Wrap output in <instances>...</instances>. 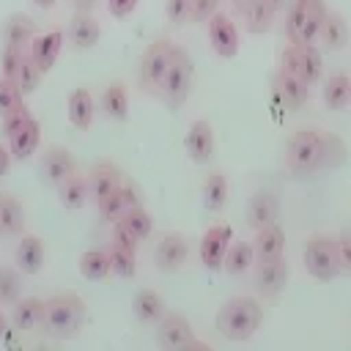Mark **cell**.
<instances>
[{
  "mask_svg": "<svg viewBox=\"0 0 351 351\" xmlns=\"http://www.w3.org/2000/svg\"><path fill=\"white\" fill-rule=\"evenodd\" d=\"M110 263H112V274L123 277V280H132L137 274V252H129L123 247H110Z\"/></svg>",
  "mask_w": 351,
  "mask_h": 351,
  "instance_id": "39",
  "label": "cell"
},
{
  "mask_svg": "<svg viewBox=\"0 0 351 351\" xmlns=\"http://www.w3.org/2000/svg\"><path fill=\"white\" fill-rule=\"evenodd\" d=\"M36 36H38V27L27 14H11L3 25V44L19 47V49H27Z\"/></svg>",
  "mask_w": 351,
  "mask_h": 351,
  "instance_id": "27",
  "label": "cell"
},
{
  "mask_svg": "<svg viewBox=\"0 0 351 351\" xmlns=\"http://www.w3.org/2000/svg\"><path fill=\"white\" fill-rule=\"evenodd\" d=\"M134 8H137V0H107V11H110L115 19L129 16Z\"/></svg>",
  "mask_w": 351,
  "mask_h": 351,
  "instance_id": "50",
  "label": "cell"
},
{
  "mask_svg": "<svg viewBox=\"0 0 351 351\" xmlns=\"http://www.w3.org/2000/svg\"><path fill=\"white\" fill-rule=\"evenodd\" d=\"M318 44L326 49V52H340L346 44H348V22L340 11H326V19L318 30Z\"/></svg>",
  "mask_w": 351,
  "mask_h": 351,
  "instance_id": "25",
  "label": "cell"
},
{
  "mask_svg": "<svg viewBox=\"0 0 351 351\" xmlns=\"http://www.w3.org/2000/svg\"><path fill=\"white\" fill-rule=\"evenodd\" d=\"M0 233H3V228H0Z\"/></svg>",
  "mask_w": 351,
  "mask_h": 351,
  "instance_id": "56",
  "label": "cell"
},
{
  "mask_svg": "<svg viewBox=\"0 0 351 351\" xmlns=\"http://www.w3.org/2000/svg\"><path fill=\"white\" fill-rule=\"evenodd\" d=\"M302 263H304L307 274L315 277L318 282H329L337 274H343L340 258H337V239H332L326 233H313L302 250Z\"/></svg>",
  "mask_w": 351,
  "mask_h": 351,
  "instance_id": "6",
  "label": "cell"
},
{
  "mask_svg": "<svg viewBox=\"0 0 351 351\" xmlns=\"http://www.w3.org/2000/svg\"><path fill=\"white\" fill-rule=\"evenodd\" d=\"M22 299V271L0 266V304H16Z\"/></svg>",
  "mask_w": 351,
  "mask_h": 351,
  "instance_id": "37",
  "label": "cell"
},
{
  "mask_svg": "<svg viewBox=\"0 0 351 351\" xmlns=\"http://www.w3.org/2000/svg\"><path fill=\"white\" fill-rule=\"evenodd\" d=\"M11 162H14V156H11V148L0 143V178H5V176H8V170H11Z\"/></svg>",
  "mask_w": 351,
  "mask_h": 351,
  "instance_id": "51",
  "label": "cell"
},
{
  "mask_svg": "<svg viewBox=\"0 0 351 351\" xmlns=\"http://www.w3.org/2000/svg\"><path fill=\"white\" fill-rule=\"evenodd\" d=\"M66 38H69V44H71L74 49H90V47H96L99 38H101V25H99V19H96L93 14L77 11V14L71 16L69 27H66Z\"/></svg>",
  "mask_w": 351,
  "mask_h": 351,
  "instance_id": "19",
  "label": "cell"
},
{
  "mask_svg": "<svg viewBox=\"0 0 351 351\" xmlns=\"http://www.w3.org/2000/svg\"><path fill=\"white\" fill-rule=\"evenodd\" d=\"M192 74H195L192 55L181 44H173L170 66L165 71V80H162L159 90H156L167 110H181L184 107V101L189 96V88H192Z\"/></svg>",
  "mask_w": 351,
  "mask_h": 351,
  "instance_id": "4",
  "label": "cell"
},
{
  "mask_svg": "<svg viewBox=\"0 0 351 351\" xmlns=\"http://www.w3.org/2000/svg\"><path fill=\"white\" fill-rule=\"evenodd\" d=\"M219 3H222V0H219Z\"/></svg>",
  "mask_w": 351,
  "mask_h": 351,
  "instance_id": "57",
  "label": "cell"
},
{
  "mask_svg": "<svg viewBox=\"0 0 351 351\" xmlns=\"http://www.w3.org/2000/svg\"><path fill=\"white\" fill-rule=\"evenodd\" d=\"M66 115H69V123L80 132H88L93 126V118H96V101L90 96L88 88H74L71 96H69V104H66Z\"/></svg>",
  "mask_w": 351,
  "mask_h": 351,
  "instance_id": "22",
  "label": "cell"
},
{
  "mask_svg": "<svg viewBox=\"0 0 351 351\" xmlns=\"http://www.w3.org/2000/svg\"><path fill=\"white\" fill-rule=\"evenodd\" d=\"M288 277H291V266H288L285 255L274 258V261L255 263V291L261 296H277L288 285Z\"/></svg>",
  "mask_w": 351,
  "mask_h": 351,
  "instance_id": "16",
  "label": "cell"
},
{
  "mask_svg": "<svg viewBox=\"0 0 351 351\" xmlns=\"http://www.w3.org/2000/svg\"><path fill=\"white\" fill-rule=\"evenodd\" d=\"M25 58H27V52H25V49L11 47V44H3V49H0V77L14 80V77H16V71H19V66L25 63Z\"/></svg>",
  "mask_w": 351,
  "mask_h": 351,
  "instance_id": "42",
  "label": "cell"
},
{
  "mask_svg": "<svg viewBox=\"0 0 351 351\" xmlns=\"http://www.w3.org/2000/svg\"><path fill=\"white\" fill-rule=\"evenodd\" d=\"M71 173H77V159H74V154L69 148L49 145L41 154V159H38V181L44 186H55L58 189V184H63Z\"/></svg>",
  "mask_w": 351,
  "mask_h": 351,
  "instance_id": "10",
  "label": "cell"
},
{
  "mask_svg": "<svg viewBox=\"0 0 351 351\" xmlns=\"http://www.w3.org/2000/svg\"><path fill=\"white\" fill-rule=\"evenodd\" d=\"M230 5H233V14L244 22V30L252 36L266 33L277 14L271 0H230Z\"/></svg>",
  "mask_w": 351,
  "mask_h": 351,
  "instance_id": "13",
  "label": "cell"
},
{
  "mask_svg": "<svg viewBox=\"0 0 351 351\" xmlns=\"http://www.w3.org/2000/svg\"><path fill=\"white\" fill-rule=\"evenodd\" d=\"M58 200H60L63 208H71V211L88 206V200H93L90 197V181H88V176L71 173L63 184H58Z\"/></svg>",
  "mask_w": 351,
  "mask_h": 351,
  "instance_id": "26",
  "label": "cell"
},
{
  "mask_svg": "<svg viewBox=\"0 0 351 351\" xmlns=\"http://www.w3.org/2000/svg\"><path fill=\"white\" fill-rule=\"evenodd\" d=\"M22 101H25V96L16 88V82L8 80V77H0V118L8 115L11 110H16Z\"/></svg>",
  "mask_w": 351,
  "mask_h": 351,
  "instance_id": "43",
  "label": "cell"
},
{
  "mask_svg": "<svg viewBox=\"0 0 351 351\" xmlns=\"http://www.w3.org/2000/svg\"><path fill=\"white\" fill-rule=\"evenodd\" d=\"M121 222L140 239V241H145L148 236H151V230H154V219H151V214L143 208V206H134V208H126V214L121 217Z\"/></svg>",
  "mask_w": 351,
  "mask_h": 351,
  "instance_id": "38",
  "label": "cell"
},
{
  "mask_svg": "<svg viewBox=\"0 0 351 351\" xmlns=\"http://www.w3.org/2000/svg\"><path fill=\"white\" fill-rule=\"evenodd\" d=\"M99 110L110 121H126L129 118V90L123 82H110L99 96Z\"/></svg>",
  "mask_w": 351,
  "mask_h": 351,
  "instance_id": "28",
  "label": "cell"
},
{
  "mask_svg": "<svg viewBox=\"0 0 351 351\" xmlns=\"http://www.w3.org/2000/svg\"><path fill=\"white\" fill-rule=\"evenodd\" d=\"M132 313H134V318H137L140 324H154V326H156L167 310H165V299H162L156 291L145 288V291H140V293L132 299Z\"/></svg>",
  "mask_w": 351,
  "mask_h": 351,
  "instance_id": "30",
  "label": "cell"
},
{
  "mask_svg": "<svg viewBox=\"0 0 351 351\" xmlns=\"http://www.w3.org/2000/svg\"><path fill=\"white\" fill-rule=\"evenodd\" d=\"M285 167L299 178H304V176L315 173L318 167H324V134H321V129L304 126V129H296L288 137Z\"/></svg>",
  "mask_w": 351,
  "mask_h": 351,
  "instance_id": "3",
  "label": "cell"
},
{
  "mask_svg": "<svg viewBox=\"0 0 351 351\" xmlns=\"http://www.w3.org/2000/svg\"><path fill=\"white\" fill-rule=\"evenodd\" d=\"M263 324V307L255 296H233L217 310V329L225 340H250Z\"/></svg>",
  "mask_w": 351,
  "mask_h": 351,
  "instance_id": "1",
  "label": "cell"
},
{
  "mask_svg": "<svg viewBox=\"0 0 351 351\" xmlns=\"http://www.w3.org/2000/svg\"><path fill=\"white\" fill-rule=\"evenodd\" d=\"M41 77H44V71H41V69L33 63V58L27 55V58H25V63L19 66V71H16L14 82H16V88L22 90V96H30V93H36V88H38Z\"/></svg>",
  "mask_w": 351,
  "mask_h": 351,
  "instance_id": "40",
  "label": "cell"
},
{
  "mask_svg": "<svg viewBox=\"0 0 351 351\" xmlns=\"http://www.w3.org/2000/svg\"><path fill=\"white\" fill-rule=\"evenodd\" d=\"M337 258H340V271L351 274V230H343L337 236Z\"/></svg>",
  "mask_w": 351,
  "mask_h": 351,
  "instance_id": "48",
  "label": "cell"
},
{
  "mask_svg": "<svg viewBox=\"0 0 351 351\" xmlns=\"http://www.w3.org/2000/svg\"><path fill=\"white\" fill-rule=\"evenodd\" d=\"M63 41H66V33H63V30L38 33V36L33 38V44L27 47V55H30L33 63L47 74V71L55 66V60H58V55H60V49H63Z\"/></svg>",
  "mask_w": 351,
  "mask_h": 351,
  "instance_id": "18",
  "label": "cell"
},
{
  "mask_svg": "<svg viewBox=\"0 0 351 351\" xmlns=\"http://www.w3.org/2000/svg\"><path fill=\"white\" fill-rule=\"evenodd\" d=\"M274 88H277V96H280V101L288 107V110H302L304 104H307V99H310V85L296 74V71H291L285 63L277 69V74H274Z\"/></svg>",
  "mask_w": 351,
  "mask_h": 351,
  "instance_id": "15",
  "label": "cell"
},
{
  "mask_svg": "<svg viewBox=\"0 0 351 351\" xmlns=\"http://www.w3.org/2000/svg\"><path fill=\"white\" fill-rule=\"evenodd\" d=\"M206 33H208V44H211V49L219 55V58H236L239 55V49H241V44H239V30H236V22L228 16V14H222V11H217L208 22H206Z\"/></svg>",
  "mask_w": 351,
  "mask_h": 351,
  "instance_id": "11",
  "label": "cell"
},
{
  "mask_svg": "<svg viewBox=\"0 0 351 351\" xmlns=\"http://www.w3.org/2000/svg\"><path fill=\"white\" fill-rule=\"evenodd\" d=\"M112 244H115V247H123V250H129V252H137L140 239L118 219V222H112Z\"/></svg>",
  "mask_w": 351,
  "mask_h": 351,
  "instance_id": "46",
  "label": "cell"
},
{
  "mask_svg": "<svg viewBox=\"0 0 351 351\" xmlns=\"http://www.w3.org/2000/svg\"><path fill=\"white\" fill-rule=\"evenodd\" d=\"M189 258V241L181 233H162L154 250V263L162 271H178Z\"/></svg>",
  "mask_w": 351,
  "mask_h": 351,
  "instance_id": "14",
  "label": "cell"
},
{
  "mask_svg": "<svg viewBox=\"0 0 351 351\" xmlns=\"http://www.w3.org/2000/svg\"><path fill=\"white\" fill-rule=\"evenodd\" d=\"M27 118H30V110H27V104L22 101L16 110H11L8 115H3V118H0V132H3V137L8 140V137H11V134H14V132L27 121Z\"/></svg>",
  "mask_w": 351,
  "mask_h": 351,
  "instance_id": "44",
  "label": "cell"
},
{
  "mask_svg": "<svg viewBox=\"0 0 351 351\" xmlns=\"http://www.w3.org/2000/svg\"><path fill=\"white\" fill-rule=\"evenodd\" d=\"M14 261H16V269L22 274H38L44 269V261H47L44 241L33 233H22V239L16 241V250H14Z\"/></svg>",
  "mask_w": 351,
  "mask_h": 351,
  "instance_id": "20",
  "label": "cell"
},
{
  "mask_svg": "<svg viewBox=\"0 0 351 351\" xmlns=\"http://www.w3.org/2000/svg\"><path fill=\"white\" fill-rule=\"evenodd\" d=\"M230 241H233V228L228 222H217V225L206 228V233L200 236V261L208 269H219L225 263Z\"/></svg>",
  "mask_w": 351,
  "mask_h": 351,
  "instance_id": "12",
  "label": "cell"
},
{
  "mask_svg": "<svg viewBox=\"0 0 351 351\" xmlns=\"http://www.w3.org/2000/svg\"><path fill=\"white\" fill-rule=\"evenodd\" d=\"M321 99L329 110L340 112L351 104V77L346 74H329L324 80V90H321Z\"/></svg>",
  "mask_w": 351,
  "mask_h": 351,
  "instance_id": "31",
  "label": "cell"
},
{
  "mask_svg": "<svg viewBox=\"0 0 351 351\" xmlns=\"http://www.w3.org/2000/svg\"><path fill=\"white\" fill-rule=\"evenodd\" d=\"M0 228L5 236H19L25 230V208L8 192H0Z\"/></svg>",
  "mask_w": 351,
  "mask_h": 351,
  "instance_id": "33",
  "label": "cell"
},
{
  "mask_svg": "<svg viewBox=\"0 0 351 351\" xmlns=\"http://www.w3.org/2000/svg\"><path fill=\"white\" fill-rule=\"evenodd\" d=\"M74 11H82V14H93V8L99 5V0H69Z\"/></svg>",
  "mask_w": 351,
  "mask_h": 351,
  "instance_id": "52",
  "label": "cell"
},
{
  "mask_svg": "<svg viewBox=\"0 0 351 351\" xmlns=\"http://www.w3.org/2000/svg\"><path fill=\"white\" fill-rule=\"evenodd\" d=\"M88 307L77 293H55L44 302V332L55 340H71L80 335L82 324H85Z\"/></svg>",
  "mask_w": 351,
  "mask_h": 351,
  "instance_id": "2",
  "label": "cell"
},
{
  "mask_svg": "<svg viewBox=\"0 0 351 351\" xmlns=\"http://www.w3.org/2000/svg\"><path fill=\"white\" fill-rule=\"evenodd\" d=\"M277 211H280V206H277L274 192H258V195H252V200H250L247 222L258 230V228H263V225H271V222L277 219Z\"/></svg>",
  "mask_w": 351,
  "mask_h": 351,
  "instance_id": "32",
  "label": "cell"
},
{
  "mask_svg": "<svg viewBox=\"0 0 351 351\" xmlns=\"http://www.w3.org/2000/svg\"><path fill=\"white\" fill-rule=\"evenodd\" d=\"M38 143H41V123L30 115L11 137H8V148H11V156L14 159H30L33 154H36V148H38Z\"/></svg>",
  "mask_w": 351,
  "mask_h": 351,
  "instance_id": "24",
  "label": "cell"
},
{
  "mask_svg": "<svg viewBox=\"0 0 351 351\" xmlns=\"http://www.w3.org/2000/svg\"><path fill=\"white\" fill-rule=\"evenodd\" d=\"M255 263V250H252V241H230L228 247V255H225V263L222 269L228 274H244L250 266Z\"/></svg>",
  "mask_w": 351,
  "mask_h": 351,
  "instance_id": "35",
  "label": "cell"
},
{
  "mask_svg": "<svg viewBox=\"0 0 351 351\" xmlns=\"http://www.w3.org/2000/svg\"><path fill=\"white\" fill-rule=\"evenodd\" d=\"M282 63L296 71L310 88L324 77V58L315 44H288L282 52Z\"/></svg>",
  "mask_w": 351,
  "mask_h": 351,
  "instance_id": "9",
  "label": "cell"
},
{
  "mask_svg": "<svg viewBox=\"0 0 351 351\" xmlns=\"http://www.w3.org/2000/svg\"><path fill=\"white\" fill-rule=\"evenodd\" d=\"M96 206H99V214H101L104 222H118L126 214V200H123V192L121 189L104 195L101 200H96Z\"/></svg>",
  "mask_w": 351,
  "mask_h": 351,
  "instance_id": "41",
  "label": "cell"
},
{
  "mask_svg": "<svg viewBox=\"0 0 351 351\" xmlns=\"http://www.w3.org/2000/svg\"><path fill=\"white\" fill-rule=\"evenodd\" d=\"M156 346L165 351H186V348H208L192 332V324L181 313H165L156 324Z\"/></svg>",
  "mask_w": 351,
  "mask_h": 351,
  "instance_id": "7",
  "label": "cell"
},
{
  "mask_svg": "<svg viewBox=\"0 0 351 351\" xmlns=\"http://www.w3.org/2000/svg\"><path fill=\"white\" fill-rule=\"evenodd\" d=\"M88 181H90V197H93V200H101L104 195L121 189L123 173H121V167L112 165V162H96V165L90 167V173H88Z\"/></svg>",
  "mask_w": 351,
  "mask_h": 351,
  "instance_id": "23",
  "label": "cell"
},
{
  "mask_svg": "<svg viewBox=\"0 0 351 351\" xmlns=\"http://www.w3.org/2000/svg\"><path fill=\"white\" fill-rule=\"evenodd\" d=\"M228 176L222 170H211L203 181V206L208 211H222L228 203Z\"/></svg>",
  "mask_w": 351,
  "mask_h": 351,
  "instance_id": "34",
  "label": "cell"
},
{
  "mask_svg": "<svg viewBox=\"0 0 351 351\" xmlns=\"http://www.w3.org/2000/svg\"><path fill=\"white\" fill-rule=\"evenodd\" d=\"M110 271H112V263L107 250H88L80 255V274L85 280H104Z\"/></svg>",
  "mask_w": 351,
  "mask_h": 351,
  "instance_id": "36",
  "label": "cell"
},
{
  "mask_svg": "<svg viewBox=\"0 0 351 351\" xmlns=\"http://www.w3.org/2000/svg\"><path fill=\"white\" fill-rule=\"evenodd\" d=\"M33 5H38V8H44V11H49L52 5H55V0H30Z\"/></svg>",
  "mask_w": 351,
  "mask_h": 351,
  "instance_id": "54",
  "label": "cell"
},
{
  "mask_svg": "<svg viewBox=\"0 0 351 351\" xmlns=\"http://www.w3.org/2000/svg\"><path fill=\"white\" fill-rule=\"evenodd\" d=\"M173 58V41L170 38H156L148 44L143 60H140V88L143 90H159L165 71Z\"/></svg>",
  "mask_w": 351,
  "mask_h": 351,
  "instance_id": "8",
  "label": "cell"
},
{
  "mask_svg": "<svg viewBox=\"0 0 351 351\" xmlns=\"http://www.w3.org/2000/svg\"><path fill=\"white\" fill-rule=\"evenodd\" d=\"M326 3L324 0H293V5L285 11V36L291 44H315L318 30L326 19Z\"/></svg>",
  "mask_w": 351,
  "mask_h": 351,
  "instance_id": "5",
  "label": "cell"
},
{
  "mask_svg": "<svg viewBox=\"0 0 351 351\" xmlns=\"http://www.w3.org/2000/svg\"><path fill=\"white\" fill-rule=\"evenodd\" d=\"M3 335H5V315L0 313V340H3Z\"/></svg>",
  "mask_w": 351,
  "mask_h": 351,
  "instance_id": "55",
  "label": "cell"
},
{
  "mask_svg": "<svg viewBox=\"0 0 351 351\" xmlns=\"http://www.w3.org/2000/svg\"><path fill=\"white\" fill-rule=\"evenodd\" d=\"M121 192H123V200H126V208H134V206H143V192L134 181H126L121 184Z\"/></svg>",
  "mask_w": 351,
  "mask_h": 351,
  "instance_id": "49",
  "label": "cell"
},
{
  "mask_svg": "<svg viewBox=\"0 0 351 351\" xmlns=\"http://www.w3.org/2000/svg\"><path fill=\"white\" fill-rule=\"evenodd\" d=\"M41 321H44V299H38V296H25L11 310V324L19 332H30V329L41 326Z\"/></svg>",
  "mask_w": 351,
  "mask_h": 351,
  "instance_id": "29",
  "label": "cell"
},
{
  "mask_svg": "<svg viewBox=\"0 0 351 351\" xmlns=\"http://www.w3.org/2000/svg\"><path fill=\"white\" fill-rule=\"evenodd\" d=\"M184 151L195 165H206L214 154V129L208 121L197 118L189 123L186 137H184Z\"/></svg>",
  "mask_w": 351,
  "mask_h": 351,
  "instance_id": "17",
  "label": "cell"
},
{
  "mask_svg": "<svg viewBox=\"0 0 351 351\" xmlns=\"http://www.w3.org/2000/svg\"><path fill=\"white\" fill-rule=\"evenodd\" d=\"M271 5H274L277 14H285V11L293 5V0H271Z\"/></svg>",
  "mask_w": 351,
  "mask_h": 351,
  "instance_id": "53",
  "label": "cell"
},
{
  "mask_svg": "<svg viewBox=\"0 0 351 351\" xmlns=\"http://www.w3.org/2000/svg\"><path fill=\"white\" fill-rule=\"evenodd\" d=\"M219 11V0H189V22H208Z\"/></svg>",
  "mask_w": 351,
  "mask_h": 351,
  "instance_id": "45",
  "label": "cell"
},
{
  "mask_svg": "<svg viewBox=\"0 0 351 351\" xmlns=\"http://www.w3.org/2000/svg\"><path fill=\"white\" fill-rule=\"evenodd\" d=\"M252 250H255V263L282 258L285 255V233H282V228L277 222L258 228L255 239H252Z\"/></svg>",
  "mask_w": 351,
  "mask_h": 351,
  "instance_id": "21",
  "label": "cell"
},
{
  "mask_svg": "<svg viewBox=\"0 0 351 351\" xmlns=\"http://www.w3.org/2000/svg\"><path fill=\"white\" fill-rule=\"evenodd\" d=\"M165 14H167V22L173 25L189 22V0H165Z\"/></svg>",
  "mask_w": 351,
  "mask_h": 351,
  "instance_id": "47",
  "label": "cell"
}]
</instances>
